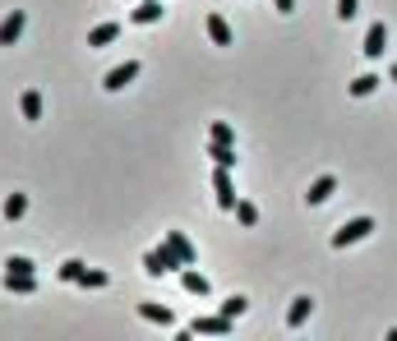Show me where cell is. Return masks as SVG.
Returning <instances> with one entry per match:
<instances>
[{
  "mask_svg": "<svg viewBox=\"0 0 397 341\" xmlns=\"http://www.w3.org/2000/svg\"><path fill=\"white\" fill-rule=\"evenodd\" d=\"M5 272H37V263L24 258V254H9V258H5Z\"/></svg>",
  "mask_w": 397,
  "mask_h": 341,
  "instance_id": "cell-24",
  "label": "cell"
},
{
  "mask_svg": "<svg viewBox=\"0 0 397 341\" xmlns=\"http://www.w3.org/2000/svg\"><path fill=\"white\" fill-rule=\"evenodd\" d=\"M212 194H217V208L222 212H236V184H231V167L212 171Z\"/></svg>",
  "mask_w": 397,
  "mask_h": 341,
  "instance_id": "cell-3",
  "label": "cell"
},
{
  "mask_svg": "<svg viewBox=\"0 0 397 341\" xmlns=\"http://www.w3.org/2000/svg\"><path fill=\"white\" fill-rule=\"evenodd\" d=\"M374 231V217H351V221H342V226L333 231V249H346V245H361L365 236Z\"/></svg>",
  "mask_w": 397,
  "mask_h": 341,
  "instance_id": "cell-2",
  "label": "cell"
},
{
  "mask_svg": "<svg viewBox=\"0 0 397 341\" xmlns=\"http://www.w3.org/2000/svg\"><path fill=\"white\" fill-rule=\"evenodd\" d=\"M24 23H28V19H24V9H14V14H5V19H0V46H14L19 37H24Z\"/></svg>",
  "mask_w": 397,
  "mask_h": 341,
  "instance_id": "cell-7",
  "label": "cell"
},
{
  "mask_svg": "<svg viewBox=\"0 0 397 341\" xmlns=\"http://www.w3.org/2000/svg\"><path fill=\"white\" fill-rule=\"evenodd\" d=\"M277 5V14H296V0H273Z\"/></svg>",
  "mask_w": 397,
  "mask_h": 341,
  "instance_id": "cell-28",
  "label": "cell"
},
{
  "mask_svg": "<svg viewBox=\"0 0 397 341\" xmlns=\"http://www.w3.org/2000/svg\"><path fill=\"white\" fill-rule=\"evenodd\" d=\"M356 9H361L356 0H337V19H342V23H351V19H356Z\"/></svg>",
  "mask_w": 397,
  "mask_h": 341,
  "instance_id": "cell-27",
  "label": "cell"
},
{
  "mask_svg": "<svg viewBox=\"0 0 397 341\" xmlns=\"http://www.w3.org/2000/svg\"><path fill=\"white\" fill-rule=\"evenodd\" d=\"M134 79H139V61H125V65H115V70L102 79V88H106V93H125Z\"/></svg>",
  "mask_w": 397,
  "mask_h": 341,
  "instance_id": "cell-5",
  "label": "cell"
},
{
  "mask_svg": "<svg viewBox=\"0 0 397 341\" xmlns=\"http://www.w3.org/2000/svg\"><path fill=\"white\" fill-rule=\"evenodd\" d=\"M309 314H314V300H309V295H296L292 309H287V327H300Z\"/></svg>",
  "mask_w": 397,
  "mask_h": 341,
  "instance_id": "cell-12",
  "label": "cell"
},
{
  "mask_svg": "<svg viewBox=\"0 0 397 341\" xmlns=\"http://www.w3.org/2000/svg\"><path fill=\"white\" fill-rule=\"evenodd\" d=\"M19 111H24V120H42V93H24Z\"/></svg>",
  "mask_w": 397,
  "mask_h": 341,
  "instance_id": "cell-18",
  "label": "cell"
},
{
  "mask_svg": "<svg viewBox=\"0 0 397 341\" xmlns=\"http://www.w3.org/2000/svg\"><path fill=\"white\" fill-rule=\"evenodd\" d=\"M167 245H171V249H176V254H180V263H185V268H190V263H199V249L190 245V240L180 236V231H167Z\"/></svg>",
  "mask_w": 397,
  "mask_h": 341,
  "instance_id": "cell-13",
  "label": "cell"
},
{
  "mask_svg": "<svg viewBox=\"0 0 397 341\" xmlns=\"http://www.w3.org/2000/svg\"><path fill=\"white\" fill-rule=\"evenodd\" d=\"M245 309H249V300H245V295H231L227 305H222V314H227V318H240Z\"/></svg>",
  "mask_w": 397,
  "mask_h": 341,
  "instance_id": "cell-25",
  "label": "cell"
},
{
  "mask_svg": "<svg viewBox=\"0 0 397 341\" xmlns=\"http://www.w3.org/2000/svg\"><path fill=\"white\" fill-rule=\"evenodd\" d=\"M236 221H240V226H259V208H254V203H245V199H236Z\"/></svg>",
  "mask_w": 397,
  "mask_h": 341,
  "instance_id": "cell-21",
  "label": "cell"
},
{
  "mask_svg": "<svg viewBox=\"0 0 397 341\" xmlns=\"http://www.w3.org/2000/svg\"><path fill=\"white\" fill-rule=\"evenodd\" d=\"M180 286H185L190 295H199V300H203V295H208V290H212V281L203 277V272L195 268V263H190V268H180Z\"/></svg>",
  "mask_w": 397,
  "mask_h": 341,
  "instance_id": "cell-8",
  "label": "cell"
},
{
  "mask_svg": "<svg viewBox=\"0 0 397 341\" xmlns=\"http://www.w3.org/2000/svg\"><path fill=\"white\" fill-rule=\"evenodd\" d=\"M212 167H236V143H208Z\"/></svg>",
  "mask_w": 397,
  "mask_h": 341,
  "instance_id": "cell-17",
  "label": "cell"
},
{
  "mask_svg": "<svg viewBox=\"0 0 397 341\" xmlns=\"http://www.w3.org/2000/svg\"><path fill=\"white\" fill-rule=\"evenodd\" d=\"M24 212H28V199H24V194H9V199H5V217H9V221H19Z\"/></svg>",
  "mask_w": 397,
  "mask_h": 341,
  "instance_id": "cell-22",
  "label": "cell"
},
{
  "mask_svg": "<svg viewBox=\"0 0 397 341\" xmlns=\"http://www.w3.org/2000/svg\"><path fill=\"white\" fill-rule=\"evenodd\" d=\"M231 323H236V318H227V314H203V318L190 323V332H195V337H227Z\"/></svg>",
  "mask_w": 397,
  "mask_h": 341,
  "instance_id": "cell-4",
  "label": "cell"
},
{
  "mask_svg": "<svg viewBox=\"0 0 397 341\" xmlns=\"http://www.w3.org/2000/svg\"><path fill=\"white\" fill-rule=\"evenodd\" d=\"M379 83H383L379 74H361V79H351V97H370Z\"/></svg>",
  "mask_w": 397,
  "mask_h": 341,
  "instance_id": "cell-20",
  "label": "cell"
},
{
  "mask_svg": "<svg viewBox=\"0 0 397 341\" xmlns=\"http://www.w3.org/2000/svg\"><path fill=\"white\" fill-rule=\"evenodd\" d=\"M5 286L14 290V295H33V290H37V277H33V272H5Z\"/></svg>",
  "mask_w": 397,
  "mask_h": 341,
  "instance_id": "cell-14",
  "label": "cell"
},
{
  "mask_svg": "<svg viewBox=\"0 0 397 341\" xmlns=\"http://www.w3.org/2000/svg\"><path fill=\"white\" fill-rule=\"evenodd\" d=\"M79 286H88V290H102V286H106V272H102V268H83Z\"/></svg>",
  "mask_w": 397,
  "mask_h": 341,
  "instance_id": "cell-23",
  "label": "cell"
},
{
  "mask_svg": "<svg viewBox=\"0 0 397 341\" xmlns=\"http://www.w3.org/2000/svg\"><path fill=\"white\" fill-rule=\"evenodd\" d=\"M388 79H393V83H397V65H393V70H388Z\"/></svg>",
  "mask_w": 397,
  "mask_h": 341,
  "instance_id": "cell-29",
  "label": "cell"
},
{
  "mask_svg": "<svg viewBox=\"0 0 397 341\" xmlns=\"http://www.w3.org/2000/svg\"><path fill=\"white\" fill-rule=\"evenodd\" d=\"M361 51H365V61H379V56L388 51V28H383V23H370V33H365V46H361Z\"/></svg>",
  "mask_w": 397,
  "mask_h": 341,
  "instance_id": "cell-6",
  "label": "cell"
},
{
  "mask_svg": "<svg viewBox=\"0 0 397 341\" xmlns=\"http://www.w3.org/2000/svg\"><path fill=\"white\" fill-rule=\"evenodd\" d=\"M134 23H158L162 19V0H139V9H130Z\"/></svg>",
  "mask_w": 397,
  "mask_h": 341,
  "instance_id": "cell-16",
  "label": "cell"
},
{
  "mask_svg": "<svg viewBox=\"0 0 397 341\" xmlns=\"http://www.w3.org/2000/svg\"><path fill=\"white\" fill-rule=\"evenodd\" d=\"M208 143H236V130L227 120H212L208 125Z\"/></svg>",
  "mask_w": 397,
  "mask_h": 341,
  "instance_id": "cell-19",
  "label": "cell"
},
{
  "mask_svg": "<svg viewBox=\"0 0 397 341\" xmlns=\"http://www.w3.org/2000/svg\"><path fill=\"white\" fill-rule=\"evenodd\" d=\"M79 277H83V263H79V258L61 263V281H79Z\"/></svg>",
  "mask_w": 397,
  "mask_h": 341,
  "instance_id": "cell-26",
  "label": "cell"
},
{
  "mask_svg": "<svg viewBox=\"0 0 397 341\" xmlns=\"http://www.w3.org/2000/svg\"><path fill=\"white\" fill-rule=\"evenodd\" d=\"M115 37H120V23H98V28L88 33V46L98 51V46H111Z\"/></svg>",
  "mask_w": 397,
  "mask_h": 341,
  "instance_id": "cell-15",
  "label": "cell"
},
{
  "mask_svg": "<svg viewBox=\"0 0 397 341\" xmlns=\"http://www.w3.org/2000/svg\"><path fill=\"white\" fill-rule=\"evenodd\" d=\"M139 318H148V323H158V327H171V309L158 305V300H139Z\"/></svg>",
  "mask_w": 397,
  "mask_h": 341,
  "instance_id": "cell-11",
  "label": "cell"
},
{
  "mask_svg": "<svg viewBox=\"0 0 397 341\" xmlns=\"http://www.w3.org/2000/svg\"><path fill=\"white\" fill-rule=\"evenodd\" d=\"M180 268H185V263H180V254L167 245V240H162L158 249H148V254H143V272H148V277H162V272H180Z\"/></svg>",
  "mask_w": 397,
  "mask_h": 341,
  "instance_id": "cell-1",
  "label": "cell"
},
{
  "mask_svg": "<svg viewBox=\"0 0 397 341\" xmlns=\"http://www.w3.org/2000/svg\"><path fill=\"white\" fill-rule=\"evenodd\" d=\"M208 37H212V46H236V33H231V23L222 14H208Z\"/></svg>",
  "mask_w": 397,
  "mask_h": 341,
  "instance_id": "cell-9",
  "label": "cell"
},
{
  "mask_svg": "<svg viewBox=\"0 0 397 341\" xmlns=\"http://www.w3.org/2000/svg\"><path fill=\"white\" fill-rule=\"evenodd\" d=\"M333 189H337V180H333V175H319V180L309 184L305 203H309V208H319V203H328V199H333Z\"/></svg>",
  "mask_w": 397,
  "mask_h": 341,
  "instance_id": "cell-10",
  "label": "cell"
}]
</instances>
